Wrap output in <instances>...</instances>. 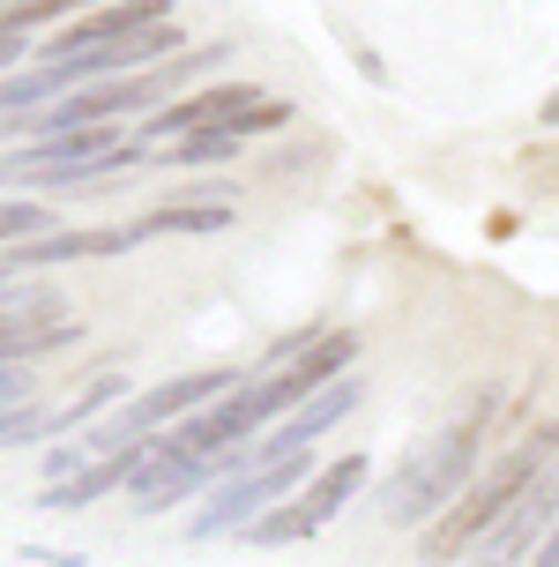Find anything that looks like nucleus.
<instances>
[{
  "label": "nucleus",
  "mask_w": 559,
  "mask_h": 567,
  "mask_svg": "<svg viewBox=\"0 0 559 567\" xmlns=\"http://www.w3.org/2000/svg\"><path fill=\"white\" fill-rule=\"evenodd\" d=\"M283 120H291V105H283V97H261V105H247V113L231 120V135H239V142H253V135H277Z\"/></svg>",
  "instance_id": "ddd939ff"
},
{
  "label": "nucleus",
  "mask_w": 559,
  "mask_h": 567,
  "mask_svg": "<svg viewBox=\"0 0 559 567\" xmlns=\"http://www.w3.org/2000/svg\"><path fill=\"white\" fill-rule=\"evenodd\" d=\"M351 411H359V381L343 373V381H329L321 396H307V403H299V411H291V419H283V425H277V433H269V441H261L253 455H261V463H277V455H307L313 441H321L329 425H343Z\"/></svg>",
  "instance_id": "0eeeda50"
},
{
  "label": "nucleus",
  "mask_w": 559,
  "mask_h": 567,
  "mask_svg": "<svg viewBox=\"0 0 559 567\" xmlns=\"http://www.w3.org/2000/svg\"><path fill=\"white\" fill-rule=\"evenodd\" d=\"M90 463H97V455H90L83 441H53V449H45V485H68L75 471H90Z\"/></svg>",
  "instance_id": "4468645a"
},
{
  "label": "nucleus",
  "mask_w": 559,
  "mask_h": 567,
  "mask_svg": "<svg viewBox=\"0 0 559 567\" xmlns=\"http://www.w3.org/2000/svg\"><path fill=\"white\" fill-rule=\"evenodd\" d=\"M15 291H23V284H15V269H8V255H0V307H8Z\"/></svg>",
  "instance_id": "a211bd4d"
},
{
  "label": "nucleus",
  "mask_w": 559,
  "mask_h": 567,
  "mask_svg": "<svg viewBox=\"0 0 559 567\" xmlns=\"http://www.w3.org/2000/svg\"><path fill=\"white\" fill-rule=\"evenodd\" d=\"M313 478V455H277V463H253L247 478H231V485H217L209 501L195 508V523L179 530L187 545H201V538H239V530H253L269 508H283L299 485Z\"/></svg>",
  "instance_id": "7ed1b4c3"
},
{
  "label": "nucleus",
  "mask_w": 559,
  "mask_h": 567,
  "mask_svg": "<svg viewBox=\"0 0 559 567\" xmlns=\"http://www.w3.org/2000/svg\"><path fill=\"white\" fill-rule=\"evenodd\" d=\"M142 239H165V231H187V239H209V231H231V202L217 195H179V202H157L149 217H135Z\"/></svg>",
  "instance_id": "1a4fd4ad"
},
{
  "label": "nucleus",
  "mask_w": 559,
  "mask_h": 567,
  "mask_svg": "<svg viewBox=\"0 0 559 567\" xmlns=\"http://www.w3.org/2000/svg\"><path fill=\"white\" fill-rule=\"evenodd\" d=\"M172 23V0H105V8H90L83 23H68L60 38H45V53L38 68H60V60H83V53H105V45H127L142 30Z\"/></svg>",
  "instance_id": "423d86ee"
},
{
  "label": "nucleus",
  "mask_w": 559,
  "mask_h": 567,
  "mask_svg": "<svg viewBox=\"0 0 559 567\" xmlns=\"http://www.w3.org/2000/svg\"><path fill=\"white\" fill-rule=\"evenodd\" d=\"M537 120H545V127H559V90L545 97V105H537Z\"/></svg>",
  "instance_id": "6ab92c4d"
},
{
  "label": "nucleus",
  "mask_w": 559,
  "mask_h": 567,
  "mask_svg": "<svg viewBox=\"0 0 559 567\" xmlns=\"http://www.w3.org/2000/svg\"><path fill=\"white\" fill-rule=\"evenodd\" d=\"M530 567H559V515H552V530H545V545H537Z\"/></svg>",
  "instance_id": "f3484780"
},
{
  "label": "nucleus",
  "mask_w": 559,
  "mask_h": 567,
  "mask_svg": "<svg viewBox=\"0 0 559 567\" xmlns=\"http://www.w3.org/2000/svg\"><path fill=\"white\" fill-rule=\"evenodd\" d=\"M8 135H23V113H8V120H0V142H8Z\"/></svg>",
  "instance_id": "aec40b11"
},
{
  "label": "nucleus",
  "mask_w": 559,
  "mask_h": 567,
  "mask_svg": "<svg viewBox=\"0 0 559 567\" xmlns=\"http://www.w3.org/2000/svg\"><path fill=\"white\" fill-rule=\"evenodd\" d=\"M552 463H559V425H530V433H522L507 455H493V463L477 471L470 493H463V501H455V508H447L441 523L418 538V560H425V567L470 560V545L485 538V530H493V523H500V515L515 508V501H522V493H530V485L545 478Z\"/></svg>",
  "instance_id": "f03ea898"
},
{
  "label": "nucleus",
  "mask_w": 559,
  "mask_h": 567,
  "mask_svg": "<svg viewBox=\"0 0 559 567\" xmlns=\"http://www.w3.org/2000/svg\"><path fill=\"white\" fill-rule=\"evenodd\" d=\"M365 471H373V455H335L329 471H313L283 508H269L253 530H239L247 545H261V553H277V545H307V538H321L335 515L359 501V485H365Z\"/></svg>",
  "instance_id": "20e7f679"
},
{
  "label": "nucleus",
  "mask_w": 559,
  "mask_h": 567,
  "mask_svg": "<svg viewBox=\"0 0 559 567\" xmlns=\"http://www.w3.org/2000/svg\"><path fill=\"white\" fill-rule=\"evenodd\" d=\"M45 231H60L45 202H0V255L23 247V239H45Z\"/></svg>",
  "instance_id": "9b49d317"
},
{
  "label": "nucleus",
  "mask_w": 559,
  "mask_h": 567,
  "mask_svg": "<svg viewBox=\"0 0 559 567\" xmlns=\"http://www.w3.org/2000/svg\"><path fill=\"white\" fill-rule=\"evenodd\" d=\"M552 515H559V463L500 515V523H493V530H485V538L470 545V560H463V567H530L537 545H545V530H552Z\"/></svg>",
  "instance_id": "39448f33"
},
{
  "label": "nucleus",
  "mask_w": 559,
  "mask_h": 567,
  "mask_svg": "<svg viewBox=\"0 0 559 567\" xmlns=\"http://www.w3.org/2000/svg\"><path fill=\"white\" fill-rule=\"evenodd\" d=\"M493 403H500V389H485V396H477L463 419H447L418 455H403L395 478H381V493H373L381 523L418 530V523H441V515L470 493V478L485 471V433H493V419H500Z\"/></svg>",
  "instance_id": "f257e3e1"
},
{
  "label": "nucleus",
  "mask_w": 559,
  "mask_h": 567,
  "mask_svg": "<svg viewBox=\"0 0 559 567\" xmlns=\"http://www.w3.org/2000/svg\"><path fill=\"white\" fill-rule=\"evenodd\" d=\"M142 247L135 225H105V231H45V239H23V247H8V269L23 277V269H60V261H97V255H127Z\"/></svg>",
  "instance_id": "6e6552de"
},
{
  "label": "nucleus",
  "mask_w": 559,
  "mask_h": 567,
  "mask_svg": "<svg viewBox=\"0 0 559 567\" xmlns=\"http://www.w3.org/2000/svg\"><path fill=\"white\" fill-rule=\"evenodd\" d=\"M239 150H247V142L231 135V127H195L187 142H172V150H165V165H231Z\"/></svg>",
  "instance_id": "9d476101"
},
{
  "label": "nucleus",
  "mask_w": 559,
  "mask_h": 567,
  "mask_svg": "<svg viewBox=\"0 0 559 567\" xmlns=\"http://www.w3.org/2000/svg\"><path fill=\"white\" fill-rule=\"evenodd\" d=\"M38 396V373L30 367H0V411H15V403Z\"/></svg>",
  "instance_id": "2eb2a0df"
},
{
  "label": "nucleus",
  "mask_w": 559,
  "mask_h": 567,
  "mask_svg": "<svg viewBox=\"0 0 559 567\" xmlns=\"http://www.w3.org/2000/svg\"><path fill=\"white\" fill-rule=\"evenodd\" d=\"M23 53H30V38H23V30H0V75H8V68H15Z\"/></svg>",
  "instance_id": "dca6fc26"
},
{
  "label": "nucleus",
  "mask_w": 559,
  "mask_h": 567,
  "mask_svg": "<svg viewBox=\"0 0 559 567\" xmlns=\"http://www.w3.org/2000/svg\"><path fill=\"white\" fill-rule=\"evenodd\" d=\"M83 8H105V0H8L0 8V30H38V23H60V16H83Z\"/></svg>",
  "instance_id": "f8f14e48"
}]
</instances>
